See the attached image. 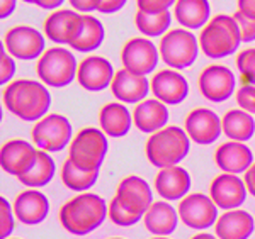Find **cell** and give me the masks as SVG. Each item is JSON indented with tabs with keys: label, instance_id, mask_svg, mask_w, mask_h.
Returning a JSON list of instances; mask_svg holds the SVG:
<instances>
[{
	"label": "cell",
	"instance_id": "6da1fadb",
	"mask_svg": "<svg viewBox=\"0 0 255 239\" xmlns=\"http://www.w3.org/2000/svg\"><path fill=\"white\" fill-rule=\"evenodd\" d=\"M3 105L20 121L36 122L48 114L51 93L43 81L15 80L3 88Z\"/></svg>",
	"mask_w": 255,
	"mask_h": 239
},
{
	"label": "cell",
	"instance_id": "7a4b0ae2",
	"mask_svg": "<svg viewBox=\"0 0 255 239\" xmlns=\"http://www.w3.org/2000/svg\"><path fill=\"white\" fill-rule=\"evenodd\" d=\"M108 214L109 207L101 195L84 192L61 205L60 222L70 234L85 236L96 231L106 221Z\"/></svg>",
	"mask_w": 255,
	"mask_h": 239
},
{
	"label": "cell",
	"instance_id": "3957f363",
	"mask_svg": "<svg viewBox=\"0 0 255 239\" xmlns=\"http://www.w3.org/2000/svg\"><path fill=\"white\" fill-rule=\"evenodd\" d=\"M191 138L186 129L177 126H165L148 138L145 144L146 158L153 166L168 168L175 166L189 155Z\"/></svg>",
	"mask_w": 255,
	"mask_h": 239
},
{
	"label": "cell",
	"instance_id": "277c9868",
	"mask_svg": "<svg viewBox=\"0 0 255 239\" xmlns=\"http://www.w3.org/2000/svg\"><path fill=\"white\" fill-rule=\"evenodd\" d=\"M240 44V31L233 15H215L199 34V48L211 60H221L233 55L238 51Z\"/></svg>",
	"mask_w": 255,
	"mask_h": 239
},
{
	"label": "cell",
	"instance_id": "5b68a950",
	"mask_svg": "<svg viewBox=\"0 0 255 239\" xmlns=\"http://www.w3.org/2000/svg\"><path fill=\"white\" fill-rule=\"evenodd\" d=\"M79 63L72 51L67 48H49L41 55L36 65V73L44 85L61 88L77 78Z\"/></svg>",
	"mask_w": 255,
	"mask_h": 239
},
{
	"label": "cell",
	"instance_id": "8992f818",
	"mask_svg": "<svg viewBox=\"0 0 255 239\" xmlns=\"http://www.w3.org/2000/svg\"><path fill=\"white\" fill-rule=\"evenodd\" d=\"M109 150L108 134L102 129L85 127L70 143L68 159L84 170H99Z\"/></svg>",
	"mask_w": 255,
	"mask_h": 239
},
{
	"label": "cell",
	"instance_id": "52a82bcc",
	"mask_svg": "<svg viewBox=\"0 0 255 239\" xmlns=\"http://www.w3.org/2000/svg\"><path fill=\"white\" fill-rule=\"evenodd\" d=\"M160 58L168 68H189L199 55V41L189 29H170L160 41Z\"/></svg>",
	"mask_w": 255,
	"mask_h": 239
},
{
	"label": "cell",
	"instance_id": "ba28073f",
	"mask_svg": "<svg viewBox=\"0 0 255 239\" xmlns=\"http://www.w3.org/2000/svg\"><path fill=\"white\" fill-rule=\"evenodd\" d=\"M32 143L36 148L48 153H58L72 141L73 129L65 115L49 114L39 119L31 131Z\"/></svg>",
	"mask_w": 255,
	"mask_h": 239
},
{
	"label": "cell",
	"instance_id": "9c48e42d",
	"mask_svg": "<svg viewBox=\"0 0 255 239\" xmlns=\"http://www.w3.org/2000/svg\"><path fill=\"white\" fill-rule=\"evenodd\" d=\"M3 48L17 60L31 61L38 60L46 51V41L38 29L31 26H14L5 32Z\"/></svg>",
	"mask_w": 255,
	"mask_h": 239
},
{
	"label": "cell",
	"instance_id": "30bf717a",
	"mask_svg": "<svg viewBox=\"0 0 255 239\" xmlns=\"http://www.w3.org/2000/svg\"><path fill=\"white\" fill-rule=\"evenodd\" d=\"M179 217L191 229H209L218 221V205L204 193H189L179 204Z\"/></svg>",
	"mask_w": 255,
	"mask_h": 239
},
{
	"label": "cell",
	"instance_id": "8fae6325",
	"mask_svg": "<svg viewBox=\"0 0 255 239\" xmlns=\"http://www.w3.org/2000/svg\"><path fill=\"white\" fill-rule=\"evenodd\" d=\"M197 86L206 100L220 104L233 95L237 78L232 70L225 65H209L201 72L197 78Z\"/></svg>",
	"mask_w": 255,
	"mask_h": 239
},
{
	"label": "cell",
	"instance_id": "7c38bea8",
	"mask_svg": "<svg viewBox=\"0 0 255 239\" xmlns=\"http://www.w3.org/2000/svg\"><path fill=\"white\" fill-rule=\"evenodd\" d=\"M160 61V49L148 38H133L126 41L121 49L123 68H128L138 75H150L155 72Z\"/></svg>",
	"mask_w": 255,
	"mask_h": 239
},
{
	"label": "cell",
	"instance_id": "4fadbf2b",
	"mask_svg": "<svg viewBox=\"0 0 255 239\" xmlns=\"http://www.w3.org/2000/svg\"><path fill=\"white\" fill-rule=\"evenodd\" d=\"M116 75L113 63L104 56H87L79 63L77 70V81L82 88L89 92H102L113 83Z\"/></svg>",
	"mask_w": 255,
	"mask_h": 239
},
{
	"label": "cell",
	"instance_id": "5bb4252c",
	"mask_svg": "<svg viewBox=\"0 0 255 239\" xmlns=\"http://www.w3.org/2000/svg\"><path fill=\"white\" fill-rule=\"evenodd\" d=\"M184 127H186V133L191 138V141L203 144V146L213 144L223 133L221 119L218 117L216 112L204 109V107L191 110L186 117Z\"/></svg>",
	"mask_w": 255,
	"mask_h": 239
},
{
	"label": "cell",
	"instance_id": "9a60e30c",
	"mask_svg": "<svg viewBox=\"0 0 255 239\" xmlns=\"http://www.w3.org/2000/svg\"><path fill=\"white\" fill-rule=\"evenodd\" d=\"M247 192L245 182L233 173H221L209 185V197L225 211L240 207L247 199Z\"/></svg>",
	"mask_w": 255,
	"mask_h": 239
},
{
	"label": "cell",
	"instance_id": "2e32d148",
	"mask_svg": "<svg viewBox=\"0 0 255 239\" xmlns=\"http://www.w3.org/2000/svg\"><path fill=\"white\" fill-rule=\"evenodd\" d=\"M151 93L155 98L167 105H177L184 102L189 95V83L186 77L177 70H160L150 80Z\"/></svg>",
	"mask_w": 255,
	"mask_h": 239
},
{
	"label": "cell",
	"instance_id": "e0dca14e",
	"mask_svg": "<svg viewBox=\"0 0 255 239\" xmlns=\"http://www.w3.org/2000/svg\"><path fill=\"white\" fill-rule=\"evenodd\" d=\"M38 150L31 143L24 139H10L2 146L0 153V161H2V170L12 176H20L31 170V166L36 161Z\"/></svg>",
	"mask_w": 255,
	"mask_h": 239
},
{
	"label": "cell",
	"instance_id": "ac0fdd59",
	"mask_svg": "<svg viewBox=\"0 0 255 239\" xmlns=\"http://www.w3.org/2000/svg\"><path fill=\"white\" fill-rule=\"evenodd\" d=\"M150 90L151 83L145 75H138L128 68L118 70L111 83L113 95L123 104H139L145 100Z\"/></svg>",
	"mask_w": 255,
	"mask_h": 239
},
{
	"label": "cell",
	"instance_id": "d6986e66",
	"mask_svg": "<svg viewBox=\"0 0 255 239\" xmlns=\"http://www.w3.org/2000/svg\"><path fill=\"white\" fill-rule=\"evenodd\" d=\"M116 197L126 209L139 216H145L150 205L153 204V192L150 185L146 180L136 175H129L121 180V183L118 185Z\"/></svg>",
	"mask_w": 255,
	"mask_h": 239
},
{
	"label": "cell",
	"instance_id": "ffe728a7",
	"mask_svg": "<svg viewBox=\"0 0 255 239\" xmlns=\"http://www.w3.org/2000/svg\"><path fill=\"white\" fill-rule=\"evenodd\" d=\"M191 183L192 182L189 171L179 164L160 168V171L155 176V190L165 200L184 199L191 190Z\"/></svg>",
	"mask_w": 255,
	"mask_h": 239
},
{
	"label": "cell",
	"instance_id": "44dd1931",
	"mask_svg": "<svg viewBox=\"0 0 255 239\" xmlns=\"http://www.w3.org/2000/svg\"><path fill=\"white\" fill-rule=\"evenodd\" d=\"M49 202L43 192L24 190L14 200V216L26 226H36L48 217Z\"/></svg>",
	"mask_w": 255,
	"mask_h": 239
},
{
	"label": "cell",
	"instance_id": "7402d4cb",
	"mask_svg": "<svg viewBox=\"0 0 255 239\" xmlns=\"http://www.w3.org/2000/svg\"><path fill=\"white\" fill-rule=\"evenodd\" d=\"M80 19L82 14H77L75 10H55L44 20V34H46L49 41H53L56 44H70L77 34Z\"/></svg>",
	"mask_w": 255,
	"mask_h": 239
},
{
	"label": "cell",
	"instance_id": "603a6c76",
	"mask_svg": "<svg viewBox=\"0 0 255 239\" xmlns=\"http://www.w3.org/2000/svg\"><path fill=\"white\" fill-rule=\"evenodd\" d=\"M168 122V109L158 98H145L133 112V124L145 134H153L163 129Z\"/></svg>",
	"mask_w": 255,
	"mask_h": 239
},
{
	"label": "cell",
	"instance_id": "cb8c5ba5",
	"mask_svg": "<svg viewBox=\"0 0 255 239\" xmlns=\"http://www.w3.org/2000/svg\"><path fill=\"white\" fill-rule=\"evenodd\" d=\"M216 166L225 173H244L254 164V155L249 146L240 141H228L221 144L215 153Z\"/></svg>",
	"mask_w": 255,
	"mask_h": 239
},
{
	"label": "cell",
	"instance_id": "d4e9b609",
	"mask_svg": "<svg viewBox=\"0 0 255 239\" xmlns=\"http://www.w3.org/2000/svg\"><path fill=\"white\" fill-rule=\"evenodd\" d=\"M255 229V221L247 211L232 209L216 221L218 239H249Z\"/></svg>",
	"mask_w": 255,
	"mask_h": 239
},
{
	"label": "cell",
	"instance_id": "484cf974",
	"mask_svg": "<svg viewBox=\"0 0 255 239\" xmlns=\"http://www.w3.org/2000/svg\"><path fill=\"white\" fill-rule=\"evenodd\" d=\"M99 124L111 138H125L133 126V114L126 109L123 102H111L99 112Z\"/></svg>",
	"mask_w": 255,
	"mask_h": 239
},
{
	"label": "cell",
	"instance_id": "4316f807",
	"mask_svg": "<svg viewBox=\"0 0 255 239\" xmlns=\"http://www.w3.org/2000/svg\"><path fill=\"white\" fill-rule=\"evenodd\" d=\"M104 38H106V31L101 20L94 17V15L82 14L77 34L68 46L79 53H92L101 46Z\"/></svg>",
	"mask_w": 255,
	"mask_h": 239
},
{
	"label": "cell",
	"instance_id": "83f0119b",
	"mask_svg": "<svg viewBox=\"0 0 255 239\" xmlns=\"http://www.w3.org/2000/svg\"><path fill=\"white\" fill-rule=\"evenodd\" d=\"M145 228L157 236H168L177 229L179 224V212L167 202H153L150 209L143 216Z\"/></svg>",
	"mask_w": 255,
	"mask_h": 239
},
{
	"label": "cell",
	"instance_id": "f1b7e54d",
	"mask_svg": "<svg viewBox=\"0 0 255 239\" xmlns=\"http://www.w3.org/2000/svg\"><path fill=\"white\" fill-rule=\"evenodd\" d=\"M174 17L182 27L203 29L211 19V5L208 0H177Z\"/></svg>",
	"mask_w": 255,
	"mask_h": 239
},
{
	"label": "cell",
	"instance_id": "f546056e",
	"mask_svg": "<svg viewBox=\"0 0 255 239\" xmlns=\"http://www.w3.org/2000/svg\"><path fill=\"white\" fill-rule=\"evenodd\" d=\"M221 126H223V133L232 141L245 143L255 134V121L252 114L244 109L228 110L221 119Z\"/></svg>",
	"mask_w": 255,
	"mask_h": 239
},
{
	"label": "cell",
	"instance_id": "4dcf8cb0",
	"mask_svg": "<svg viewBox=\"0 0 255 239\" xmlns=\"http://www.w3.org/2000/svg\"><path fill=\"white\" fill-rule=\"evenodd\" d=\"M55 171H56L55 161L48 155V151L38 150V156H36L34 164L31 166L29 171L20 176L19 182L31 188H41L51 182L53 176H55Z\"/></svg>",
	"mask_w": 255,
	"mask_h": 239
},
{
	"label": "cell",
	"instance_id": "1f68e13d",
	"mask_svg": "<svg viewBox=\"0 0 255 239\" xmlns=\"http://www.w3.org/2000/svg\"><path fill=\"white\" fill-rule=\"evenodd\" d=\"M97 178L99 170H84L77 166L72 159H67L61 166V182L73 192L84 193L85 190H90L97 183Z\"/></svg>",
	"mask_w": 255,
	"mask_h": 239
},
{
	"label": "cell",
	"instance_id": "d6a6232c",
	"mask_svg": "<svg viewBox=\"0 0 255 239\" xmlns=\"http://www.w3.org/2000/svg\"><path fill=\"white\" fill-rule=\"evenodd\" d=\"M138 31L146 38H160L167 34L172 26V14L165 12H143L138 10L134 17Z\"/></svg>",
	"mask_w": 255,
	"mask_h": 239
},
{
	"label": "cell",
	"instance_id": "836d02e7",
	"mask_svg": "<svg viewBox=\"0 0 255 239\" xmlns=\"http://www.w3.org/2000/svg\"><path fill=\"white\" fill-rule=\"evenodd\" d=\"M109 219L116 226H119V228H129V226H134L136 222L141 221L143 216L126 209L125 205L119 202L118 197H114V199L109 202Z\"/></svg>",
	"mask_w": 255,
	"mask_h": 239
},
{
	"label": "cell",
	"instance_id": "e575fe53",
	"mask_svg": "<svg viewBox=\"0 0 255 239\" xmlns=\"http://www.w3.org/2000/svg\"><path fill=\"white\" fill-rule=\"evenodd\" d=\"M237 68L240 72L242 83L255 85V48H249L238 53Z\"/></svg>",
	"mask_w": 255,
	"mask_h": 239
},
{
	"label": "cell",
	"instance_id": "d590c367",
	"mask_svg": "<svg viewBox=\"0 0 255 239\" xmlns=\"http://www.w3.org/2000/svg\"><path fill=\"white\" fill-rule=\"evenodd\" d=\"M0 212H2V221H0V239H7L15 228V222L12 216V205L5 197L0 199Z\"/></svg>",
	"mask_w": 255,
	"mask_h": 239
},
{
	"label": "cell",
	"instance_id": "8d00e7d4",
	"mask_svg": "<svg viewBox=\"0 0 255 239\" xmlns=\"http://www.w3.org/2000/svg\"><path fill=\"white\" fill-rule=\"evenodd\" d=\"M14 75H15L14 56L5 48H2V51H0V83L9 85Z\"/></svg>",
	"mask_w": 255,
	"mask_h": 239
},
{
	"label": "cell",
	"instance_id": "74e56055",
	"mask_svg": "<svg viewBox=\"0 0 255 239\" xmlns=\"http://www.w3.org/2000/svg\"><path fill=\"white\" fill-rule=\"evenodd\" d=\"M233 17H235V20H237L242 43H252V41H255V19L247 17V15H244L238 10Z\"/></svg>",
	"mask_w": 255,
	"mask_h": 239
},
{
	"label": "cell",
	"instance_id": "f35d334b",
	"mask_svg": "<svg viewBox=\"0 0 255 239\" xmlns=\"http://www.w3.org/2000/svg\"><path fill=\"white\" fill-rule=\"evenodd\" d=\"M237 104L240 109L255 114V85H242L237 90Z\"/></svg>",
	"mask_w": 255,
	"mask_h": 239
},
{
	"label": "cell",
	"instance_id": "ab89813d",
	"mask_svg": "<svg viewBox=\"0 0 255 239\" xmlns=\"http://www.w3.org/2000/svg\"><path fill=\"white\" fill-rule=\"evenodd\" d=\"M177 0H136L138 10L143 12H165L175 5Z\"/></svg>",
	"mask_w": 255,
	"mask_h": 239
},
{
	"label": "cell",
	"instance_id": "60d3db41",
	"mask_svg": "<svg viewBox=\"0 0 255 239\" xmlns=\"http://www.w3.org/2000/svg\"><path fill=\"white\" fill-rule=\"evenodd\" d=\"M68 2L73 7V10L82 12V14H89V12L99 9L101 0H68Z\"/></svg>",
	"mask_w": 255,
	"mask_h": 239
},
{
	"label": "cell",
	"instance_id": "b9f144b4",
	"mask_svg": "<svg viewBox=\"0 0 255 239\" xmlns=\"http://www.w3.org/2000/svg\"><path fill=\"white\" fill-rule=\"evenodd\" d=\"M128 0H101L97 12L101 14H116L126 5Z\"/></svg>",
	"mask_w": 255,
	"mask_h": 239
},
{
	"label": "cell",
	"instance_id": "7bdbcfd3",
	"mask_svg": "<svg viewBox=\"0 0 255 239\" xmlns=\"http://www.w3.org/2000/svg\"><path fill=\"white\" fill-rule=\"evenodd\" d=\"M238 12L250 19H255V0H237Z\"/></svg>",
	"mask_w": 255,
	"mask_h": 239
},
{
	"label": "cell",
	"instance_id": "ee69618b",
	"mask_svg": "<svg viewBox=\"0 0 255 239\" xmlns=\"http://www.w3.org/2000/svg\"><path fill=\"white\" fill-rule=\"evenodd\" d=\"M17 0H0V17L7 19L15 10Z\"/></svg>",
	"mask_w": 255,
	"mask_h": 239
},
{
	"label": "cell",
	"instance_id": "f6af8a7d",
	"mask_svg": "<svg viewBox=\"0 0 255 239\" xmlns=\"http://www.w3.org/2000/svg\"><path fill=\"white\" fill-rule=\"evenodd\" d=\"M244 182L247 185V190H249V193H252V195L255 197V163L245 171Z\"/></svg>",
	"mask_w": 255,
	"mask_h": 239
},
{
	"label": "cell",
	"instance_id": "bcb514c9",
	"mask_svg": "<svg viewBox=\"0 0 255 239\" xmlns=\"http://www.w3.org/2000/svg\"><path fill=\"white\" fill-rule=\"evenodd\" d=\"M63 2L65 0H36L34 5H38L44 10H55V9H58Z\"/></svg>",
	"mask_w": 255,
	"mask_h": 239
},
{
	"label": "cell",
	"instance_id": "7dc6e473",
	"mask_svg": "<svg viewBox=\"0 0 255 239\" xmlns=\"http://www.w3.org/2000/svg\"><path fill=\"white\" fill-rule=\"evenodd\" d=\"M191 239H216V236L208 234V233H199V234H196V236H192Z\"/></svg>",
	"mask_w": 255,
	"mask_h": 239
},
{
	"label": "cell",
	"instance_id": "c3c4849f",
	"mask_svg": "<svg viewBox=\"0 0 255 239\" xmlns=\"http://www.w3.org/2000/svg\"><path fill=\"white\" fill-rule=\"evenodd\" d=\"M22 2H26V3H36V0H22Z\"/></svg>",
	"mask_w": 255,
	"mask_h": 239
},
{
	"label": "cell",
	"instance_id": "681fc988",
	"mask_svg": "<svg viewBox=\"0 0 255 239\" xmlns=\"http://www.w3.org/2000/svg\"><path fill=\"white\" fill-rule=\"evenodd\" d=\"M151 239H168V238H165V236H157V238H151Z\"/></svg>",
	"mask_w": 255,
	"mask_h": 239
},
{
	"label": "cell",
	"instance_id": "f907efd6",
	"mask_svg": "<svg viewBox=\"0 0 255 239\" xmlns=\"http://www.w3.org/2000/svg\"><path fill=\"white\" fill-rule=\"evenodd\" d=\"M113 239H121V238H113Z\"/></svg>",
	"mask_w": 255,
	"mask_h": 239
}]
</instances>
